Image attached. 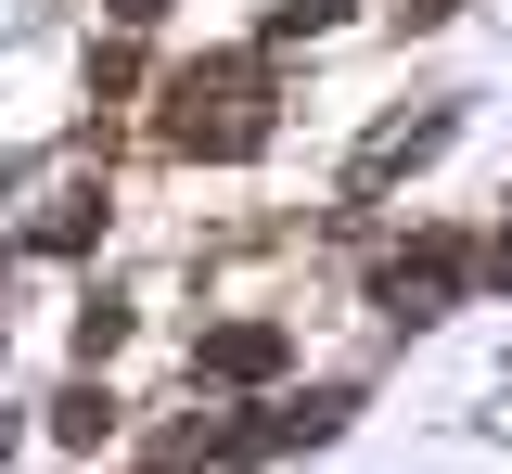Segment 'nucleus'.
Segmentation results:
<instances>
[{
  "label": "nucleus",
  "mask_w": 512,
  "mask_h": 474,
  "mask_svg": "<svg viewBox=\"0 0 512 474\" xmlns=\"http://www.w3.org/2000/svg\"><path fill=\"white\" fill-rule=\"evenodd\" d=\"M461 282H474L461 244H410V257L384 270V308H397V321H448V295H461Z\"/></svg>",
  "instance_id": "nucleus-1"
},
{
  "label": "nucleus",
  "mask_w": 512,
  "mask_h": 474,
  "mask_svg": "<svg viewBox=\"0 0 512 474\" xmlns=\"http://www.w3.org/2000/svg\"><path fill=\"white\" fill-rule=\"evenodd\" d=\"M282 359H295V346H282V321H218V334L192 346V372H205V385H269Z\"/></svg>",
  "instance_id": "nucleus-2"
},
{
  "label": "nucleus",
  "mask_w": 512,
  "mask_h": 474,
  "mask_svg": "<svg viewBox=\"0 0 512 474\" xmlns=\"http://www.w3.org/2000/svg\"><path fill=\"white\" fill-rule=\"evenodd\" d=\"M448 129H461L448 103H436V116H410V129H384L372 154H359V180H397V167H423V154H448Z\"/></svg>",
  "instance_id": "nucleus-3"
},
{
  "label": "nucleus",
  "mask_w": 512,
  "mask_h": 474,
  "mask_svg": "<svg viewBox=\"0 0 512 474\" xmlns=\"http://www.w3.org/2000/svg\"><path fill=\"white\" fill-rule=\"evenodd\" d=\"M52 436H64V449H103V436H116V398H103V385H64V398H52Z\"/></svg>",
  "instance_id": "nucleus-4"
},
{
  "label": "nucleus",
  "mask_w": 512,
  "mask_h": 474,
  "mask_svg": "<svg viewBox=\"0 0 512 474\" xmlns=\"http://www.w3.org/2000/svg\"><path fill=\"white\" fill-rule=\"evenodd\" d=\"M77 346H90V359H116V346H128V308H116V295H90V308H77Z\"/></svg>",
  "instance_id": "nucleus-5"
},
{
  "label": "nucleus",
  "mask_w": 512,
  "mask_h": 474,
  "mask_svg": "<svg viewBox=\"0 0 512 474\" xmlns=\"http://www.w3.org/2000/svg\"><path fill=\"white\" fill-rule=\"evenodd\" d=\"M333 13H346V0H282V13H269V39H308V26H333Z\"/></svg>",
  "instance_id": "nucleus-6"
},
{
  "label": "nucleus",
  "mask_w": 512,
  "mask_h": 474,
  "mask_svg": "<svg viewBox=\"0 0 512 474\" xmlns=\"http://www.w3.org/2000/svg\"><path fill=\"white\" fill-rule=\"evenodd\" d=\"M397 13H410V26H448V13H461V0H397Z\"/></svg>",
  "instance_id": "nucleus-7"
},
{
  "label": "nucleus",
  "mask_w": 512,
  "mask_h": 474,
  "mask_svg": "<svg viewBox=\"0 0 512 474\" xmlns=\"http://www.w3.org/2000/svg\"><path fill=\"white\" fill-rule=\"evenodd\" d=\"M154 13H167V0H116V26H154Z\"/></svg>",
  "instance_id": "nucleus-8"
}]
</instances>
